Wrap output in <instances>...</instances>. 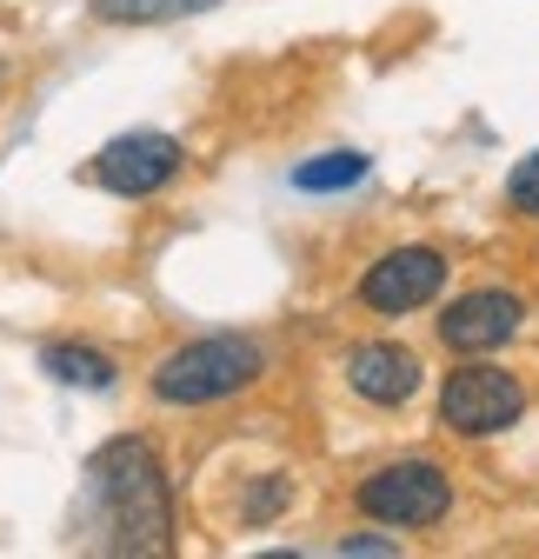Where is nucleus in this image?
Returning <instances> with one entry per match:
<instances>
[{"mask_svg":"<svg viewBox=\"0 0 539 559\" xmlns=\"http://www.w3.org/2000/svg\"><path fill=\"white\" fill-rule=\"evenodd\" d=\"M506 200L519 206V214H532V221H539V154H526V160L513 167V180H506Z\"/></svg>","mask_w":539,"mask_h":559,"instance_id":"f8f14e48","label":"nucleus"},{"mask_svg":"<svg viewBox=\"0 0 539 559\" xmlns=\"http://www.w3.org/2000/svg\"><path fill=\"white\" fill-rule=\"evenodd\" d=\"M360 180H367V154H320V160L294 167L300 193H340V187H360Z\"/></svg>","mask_w":539,"mask_h":559,"instance_id":"9b49d317","label":"nucleus"},{"mask_svg":"<svg viewBox=\"0 0 539 559\" xmlns=\"http://www.w3.org/2000/svg\"><path fill=\"white\" fill-rule=\"evenodd\" d=\"M440 287H446V253H440V247H393V253H380V260L367 266L360 300H367L373 313H414V307H427Z\"/></svg>","mask_w":539,"mask_h":559,"instance_id":"423d86ee","label":"nucleus"},{"mask_svg":"<svg viewBox=\"0 0 539 559\" xmlns=\"http://www.w3.org/2000/svg\"><path fill=\"white\" fill-rule=\"evenodd\" d=\"M526 413V386L506 373V367H453L446 386H440V427L466 433V440H487V433H506L513 419Z\"/></svg>","mask_w":539,"mask_h":559,"instance_id":"7ed1b4c3","label":"nucleus"},{"mask_svg":"<svg viewBox=\"0 0 539 559\" xmlns=\"http://www.w3.org/2000/svg\"><path fill=\"white\" fill-rule=\"evenodd\" d=\"M87 500L120 552H173V500L147 440H107L87 460Z\"/></svg>","mask_w":539,"mask_h":559,"instance_id":"f257e3e1","label":"nucleus"},{"mask_svg":"<svg viewBox=\"0 0 539 559\" xmlns=\"http://www.w3.org/2000/svg\"><path fill=\"white\" fill-rule=\"evenodd\" d=\"M94 21H113V27H154V21H180V14H207L220 0H87Z\"/></svg>","mask_w":539,"mask_h":559,"instance_id":"9d476101","label":"nucleus"},{"mask_svg":"<svg viewBox=\"0 0 539 559\" xmlns=\"http://www.w3.org/2000/svg\"><path fill=\"white\" fill-rule=\"evenodd\" d=\"M453 507V479L433 460H399L360 479V513L380 526H440Z\"/></svg>","mask_w":539,"mask_h":559,"instance_id":"20e7f679","label":"nucleus"},{"mask_svg":"<svg viewBox=\"0 0 539 559\" xmlns=\"http://www.w3.org/2000/svg\"><path fill=\"white\" fill-rule=\"evenodd\" d=\"M526 320V300L506 294V287H474L459 294L446 313H440V340L453 346V354H493V346H506Z\"/></svg>","mask_w":539,"mask_h":559,"instance_id":"0eeeda50","label":"nucleus"},{"mask_svg":"<svg viewBox=\"0 0 539 559\" xmlns=\"http://www.w3.org/2000/svg\"><path fill=\"white\" fill-rule=\"evenodd\" d=\"M347 386L373 406H407L420 393V360L407 354V346H393V340H367L347 354Z\"/></svg>","mask_w":539,"mask_h":559,"instance_id":"6e6552de","label":"nucleus"},{"mask_svg":"<svg viewBox=\"0 0 539 559\" xmlns=\"http://www.w3.org/2000/svg\"><path fill=\"white\" fill-rule=\"evenodd\" d=\"M40 367L60 380V386H87V393H107L113 386V360L100 354V346H74V340H60V346H47V354H40Z\"/></svg>","mask_w":539,"mask_h":559,"instance_id":"1a4fd4ad","label":"nucleus"},{"mask_svg":"<svg viewBox=\"0 0 539 559\" xmlns=\"http://www.w3.org/2000/svg\"><path fill=\"white\" fill-rule=\"evenodd\" d=\"M260 380V346L253 340H233V333H214V340H187L154 367V400L167 406H207V400H227L240 386Z\"/></svg>","mask_w":539,"mask_h":559,"instance_id":"f03ea898","label":"nucleus"},{"mask_svg":"<svg viewBox=\"0 0 539 559\" xmlns=\"http://www.w3.org/2000/svg\"><path fill=\"white\" fill-rule=\"evenodd\" d=\"M180 167H187L180 140H173V133H154V127H133V133L107 140V147L94 154V180H100L107 193H120V200H147V193H160Z\"/></svg>","mask_w":539,"mask_h":559,"instance_id":"39448f33","label":"nucleus"},{"mask_svg":"<svg viewBox=\"0 0 539 559\" xmlns=\"http://www.w3.org/2000/svg\"><path fill=\"white\" fill-rule=\"evenodd\" d=\"M340 552H393V539H347Z\"/></svg>","mask_w":539,"mask_h":559,"instance_id":"ddd939ff","label":"nucleus"}]
</instances>
